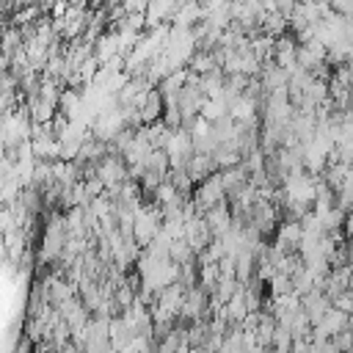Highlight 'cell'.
I'll return each mask as SVG.
<instances>
[{
	"label": "cell",
	"instance_id": "obj_1",
	"mask_svg": "<svg viewBox=\"0 0 353 353\" xmlns=\"http://www.w3.org/2000/svg\"><path fill=\"white\" fill-rule=\"evenodd\" d=\"M345 229H347V234L353 237V210H350V212L345 215Z\"/></svg>",
	"mask_w": 353,
	"mask_h": 353
}]
</instances>
